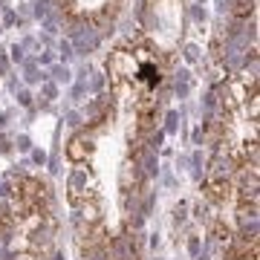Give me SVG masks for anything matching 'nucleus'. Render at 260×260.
Masks as SVG:
<instances>
[{"mask_svg": "<svg viewBox=\"0 0 260 260\" xmlns=\"http://www.w3.org/2000/svg\"><path fill=\"white\" fill-rule=\"evenodd\" d=\"M99 185H95V177L87 171V168H75L70 179H67V200L70 205L75 208H84V205L90 203H99Z\"/></svg>", "mask_w": 260, "mask_h": 260, "instance_id": "1", "label": "nucleus"}, {"mask_svg": "<svg viewBox=\"0 0 260 260\" xmlns=\"http://www.w3.org/2000/svg\"><path fill=\"white\" fill-rule=\"evenodd\" d=\"M93 153H95V136L93 133H75L73 139L67 142V159L75 162V165L87 162Z\"/></svg>", "mask_w": 260, "mask_h": 260, "instance_id": "2", "label": "nucleus"}, {"mask_svg": "<svg viewBox=\"0 0 260 260\" xmlns=\"http://www.w3.org/2000/svg\"><path fill=\"white\" fill-rule=\"evenodd\" d=\"M232 194V182L229 177H208L205 179V197L211 200V203H225Z\"/></svg>", "mask_w": 260, "mask_h": 260, "instance_id": "3", "label": "nucleus"}, {"mask_svg": "<svg viewBox=\"0 0 260 260\" xmlns=\"http://www.w3.org/2000/svg\"><path fill=\"white\" fill-rule=\"evenodd\" d=\"M12 225H15V214L0 203V240H9L12 234Z\"/></svg>", "mask_w": 260, "mask_h": 260, "instance_id": "4", "label": "nucleus"}, {"mask_svg": "<svg viewBox=\"0 0 260 260\" xmlns=\"http://www.w3.org/2000/svg\"><path fill=\"white\" fill-rule=\"evenodd\" d=\"M232 12L234 18H249L254 12V0H232Z\"/></svg>", "mask_w": 260, "mask_h": 260, "instance_id": "5", "label": "nucleus"}, {"mask_svg": "<svg viewBox=\"0 0 260 260\" xmlns=\"http://www.w3.org/2000/svg\"><path fill=\"white\" fill-rule=\"evenodd\" d=\"M32 246H41V249H47L49 246V229H35V232H32Z\"/></svg>", "mask_w": 260, "mask_h": 260, "instance_id": "6", "label": "nucleus"}, {"mask_svg": "<svg viewBox=\"0 0 260 260\" xmlns=\"http://www.w3.org/2000/svg\"><path fill=\"white\" fill-rule=\"evenodd\" d=\"M214 240H217V243H229V240H232V234H229V229H225L223 223L214 225Z\"/></svg>", "mask_w": 260, "mask_h": 260, "instance_id": "7", "label": "nucleus"}, {"mask_svg": "<svg viewBox=\"0 0 260 260\" xmlns=\"http://www.w3.org/2000/svg\"><path fill=\"white\" fill-rule=\"evenodd\" d=\"M9 260H38V254H32V251H20V254H12Z\"/></svg>", "mask_w": 260, "mask_h": 260, "instance_id": "8", "label": "nucleus"}, {"mask_svg": "<svg viewBox=\"0 0 260 260\" xmlns=\"http://www.w3.org/2000/svg\"><path fill=\"white\" fill-rule=\"evenodd\" d=\"M188 249H191V251L197 254V251H200V240H197V237H191V243H188Z\"/></svg>", "mask_w": 260, "mask_h": 260, "instance_id": "9", "label": "nucleus"}, {"mask_svg": "<svg viewBox=\"0 0 260 260\" xmlns=\"http://www.w3.org/2000/svg\"><path fill=\"white\" fill-rule=\"evenodd\" d=\"M18 148H20V150H26V148H29V139H26V136H20V142H18Z\"/></svg>", "mask_w": 260, "mask_h": 260, "instance_id": "10", "label": "nucleus"}, {"mask_svg": "<svg viewBox=\"0 0 260 260\" xmlns=\"http://www.w3.org/2000/svg\"><path fill=\"white\" fill-rule=\"evenodd\" d=\"M0 150H9V142L6 139H0Z\"/></svg>", "mask_w": 260, "mask_h": 260, "instance_id": "11", "label": "nucleus"}, {"mask_svg": "<svg viewBox=\"0 0 260 260\" xmlns=\"http://www.w3.org/2000/svg\"><path fill=\"white\" fill-rule=\"evenodd\" d=\"M3 121H6V116H0V127H3Z\"/></svg>", "mask_w": 260, "mask_h": 260, "instance_id": "12", "label": "nucleus"}]
</instances>
